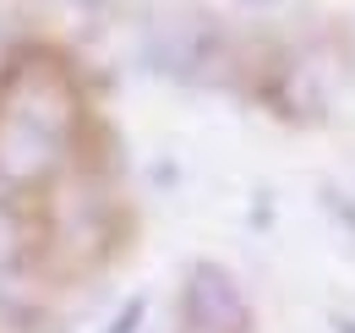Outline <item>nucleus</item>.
Listing matches in <instances>:
<instances>
[{
	"mask_svg": "<svg viewBox=\"0 0 355 333\" xmlns=\"http://www.w3.org/2000/svg\"><path fill=\"white\" fill-rule=\"evenodd\" d=\"M77 93L55 60H17L0 83V191H33L66 164L77 137Z\"/></svg>",
	"mask_w": 355,
	"mask_h": 333,
	"instance_id": "f257e3e1",
	"label": "nucleus"
},
{
	"mask_svg": "<svg viewBox=\"0 0 355 333\" xmlns=\"http://www.w3.org/2000/svg\"><path fill=\"white\" fill-rule=\"evenodd\" d=\"M186 323L191 328H224V333L241 328V295H235V284L219 268H197L191 273V284H186Z\"/></svg>",
	"mask_w": 355,
	"mask_h": 333,
	"instance_id": "f03ea898",
	"label": "nucleus"
},
{
	"mask_svg": "<svg viewBox=\"0 0 355 333\" xmlns=\"http://www.w3.org/2000/svg\"><path fill=\"white\" fill-rule=\"evenodd\" d=\"M186 333H224V328H191V323H186Z\"/></svg>",
	"mask_w": 355,
	"mask_h": 333,
	"instance_id": "7ed1b4c3",
	"label": "nucleus"
}]
</instances>
